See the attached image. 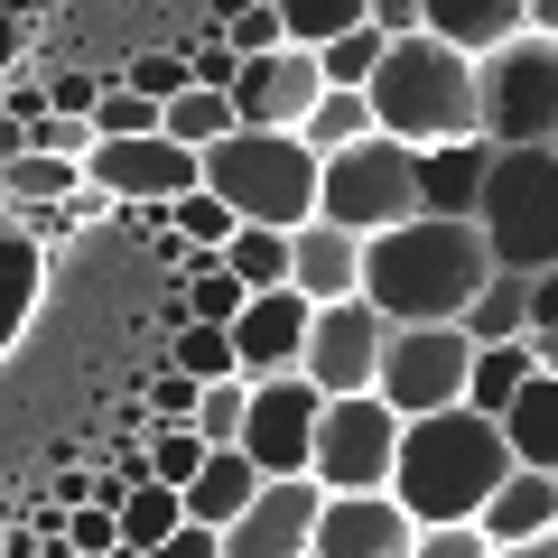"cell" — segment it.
I'll list each match as a JSON object with an SVG mask.
<instances>
[{"label": "cell", "instance_id": "cell-1", "mask_svg": "<svg viewBox=\"0 0 558 558\" xmlns=\"http://www.w3.org/2000/svg\"><path fill=\"white\" fill-rule=\"evenodd\" d=\"M484 233L475 223H438V215H410L391 233H363V279L354 299L373 307L381 326H457L465 299L484 289Z\"/></svg>", "mask_w": 558, "mask_h": 558}, {"label": "cell", "instance_id": "cell-2", "mask_svg": "<svg viewBox=\"0 0 558 558\" xmlns=\"http://www.w3.org/2000/svg\"><path fill=\"white\" fill-rule=\"evenodd\" d=\"M512 475L502 457V428L475 410H428V418H400V447H391V484L381 494L418 521V531H438V521H475L484 494Z\"/></svg>", "mask_w": 558, "mask_h": 558}, {"label": "cell", "instance_id": "cell-3", "mask_svg": "<svg viewBox=\"0 0 558 558\" xmlns=\"http://www.w3.org/2000/svg\"><path fill=\"white\" fill-rule=\"evenodd\" d=\"M363 112L400 149H438V140H475V57H457L447 38L410 28L381 38V65L363 75Z\"/></svg>", "mask_w": 558, "mask_h": 558}, {"label": "cell", "instance_id": "cell-4", "mask_svg": "<svg viewBox=\"0 0 558 558\" xmlns=\"http://www.w3.org/2000/svg\"><path fill=\"white\" fill-rule=\"evenodd\" d=\"M196 186L233 205V223H270V233L317 215V159L299 149V131H242L233 121L215 149H196Z\"/></svg>", "mask_w": 558, "mask_h": 558}, {"label": "cell", "instance_id": "cell-5", "mask_svg": "<svg viewBox=\"0 0 558 558\" xmlns=\"http://www.w3.org/2000/svg\"><path fill=\"white\" fill-rule=\"evenodd\" d=\"M475 233L494 270H549L558 260V149H494L475 196Z\"/></svg>", "mask_w": 558, "mask_h": 558}, {"label": "cell", "instance_id": "cell-6", "mask_svg": "<svg viewBox=\"0 0 558 558\" xmlns=\"http://www.w3.org/2000/svg\"><path fill=\"white\" fill-rule=\"evenodd\" d=\"M549 112H558V38H502L475 57V140L494 149H549Z\"/></svg>", "mask_w": 558, "mask_h": 558}, {"label": "cell", "instance_id": "cell-7", "mask_svg": "<svg viewBox=\"0 0 558 558\" xmlns=\"http://www.w3.org/2000/svg\"><path fill=\"white\" fill-rule=\"evenodd\" d=\"M317 215L344 223V233H391V223H410L418 215V149L363 131L354 149L317 159Z\"/></svg>", "mask_w": 558, "mask_h": 558}, {"label": "cell", "instance_id": "cell-8", "mask_svg": "<svg viewBox=\"0 0 558 558\" xmlns=\"http://www.w3.org/2000/svg\"><path fill=\"white\" fill-rule=\"evenodd\" d=\"M465 326H381V363H373V400L400 418H428V410H457L465 400Z\"/></svg>", "mask_w": 558, "mask_h": 558}, {"label": "cell", "instance_id": "cell-9", "mask_svg": "<svg viewBox=\"0 0 558 558\" xmlns=\"http://www.w3.org/2000/svg\"><path fill=\"white\" fill-rule=\"evenodd\" d=\"M400 447V410H381L373 391H344L317 410V447H307V484L317 494H381Z\"/></svg>", "mask_w": 558, "mask_h": 558}, {"label": "cell", "instance_id": "cell-10", "mask_svg": "<svg viewBox=\"0 0 558 558\" xmlns=\"http://www.w3.org/2000/svg\"><path fill=\"white\" fill-rule=\"evenodd\" d=\"M317 410H326V400L307 391L299 373L242 381V428H233V447L252 457V475H260V484L307 475V447H317Z\"/></svg>", "mask_w": 558, "mask_h": 558}, {"label": "cell", "instance_id": "cell-11", "mask_svg": "<svg viewBox=\"0 0 558 558\" xmlns=\"http://www.w3.org/2000/svg\"><path fill=\"white\" fill-rule=\"evenodd\" d=\"M373 363H381V317L363 299H336L307 317V344H299V381L317 400H344V391H373Z\"/></svg>", "mask_w": 558, "mask_h": 558}, {"label": "cell", "instance_id": "cell-12", "mask_svg": "<svg viewBox=\"0 0 558 558\" xmlns=\"http://www.w3.org/2000/svg\"><path fill=\"white\" fill-rule=\"evenodd\" d=\"M326 94L317 57L307 47H260V57L233 65V84H223V102H233L242 131H299V112Z\"/></svg>", "mask_w": 558, "mask_h": 558}, {"label": "cell", "instance_id": "cell-13", "mask_svg": "<svg viewBox=\"0 0 558 558\" xmlns=\"http://www.w3.org/2000/svg\"><path fill=\"white\" fill-rule=\"evenodd\" d=\"M84 186H102L112 205H168L196 186V149H178V140H94L84 149Z\"/></svg>", "mask_w": 558, "mask_h": 558}, {"label": "cell", "instance_id": "cell-14", "mask_svg": "<svg viewBox=\"0 0 558 558\" xmlns=\"http://www.w3.org/2000/svg\"><path fill=\"white\" fill-rule=\"evenodd\" d=\"M307 531H317V484L279 475L215 531V558H307Z\"/></svg>", "mask_w": 558, "mask_h": 558}, {"label": "cell", "instance_id": "cell-15", "mask_svg": "<svg viewBox=\"0 0 558 558\" xmlns=\"http://www.w3.org/2000/svg\"><path fill=\"white\" fill-rule=\"evenodd\" d=\"M307 317H317V307H307L299 289H260V299H242V307H233V326H223V344H233V373H242V381L299 373Z\"/></svg>", "mask_w": 558, "mask_h": 558}, {"label": "cell", "instance_id": "cell-16", "mask_svg": "<svg viewBox=\"0 0 558 558\" xmlns=\"http://www.w3.org/2000/svg\"><path fill=\"white\" fill-rule=\"evenodd\" d=\"M418 539V521L391 494H317V531L307 558H400Z\"/></svg>", "mask_w": 558, "mask_h": 558}, {"label": "cell", "instance_id": "cell-17", "mask_svg": "<svg viewBox=\"0 0 558 558\" xmlns=\"http://www.w3.org/2000/svg\"><path fill=\"white\" fill-rule=\"evenodd\" d=\"M354 279H363V233H344V223H326V215L289 223V289H299L307 307L354 299Z\"/></svg>", "mask_w": 558, "mask_h": 558}, {"label": "cell", "instance_id": "cell-18", "mask_svg": "<svg viewBox=\"0 0 558 558\" xmlns=\"http://www.w3.org/2000/svg\"><path fill=\"white\" fill-rule=\"evenodd\" d=\"M484 168H494V140H438V149H418V215L475 223Z\"/></svg>", "mask_w": 558, "mask_h": 558}, {"label": "cell", "instance_id": "cell-19", "mask_svg": "<svg viewBox=\"0 0 558 558\" xmlns=\"http://www.w3.org/2000/svg\"><path fill=\"white\" fill-rule=\"evenodd\" d=\"M502 457L512 465H531V475H558V373H521V391L502 400Z\"/></svg>", "mask_w": 558, "mask_h": 558}, {"label": "cell", "instance_id": "cell-20", "mask_svg": "<svg viewBox=\"0 0 558 558\" xmlns=\"http://www.w3.org/2000/svg\"><path fill=\"white\" fill-rule=\"evenodd\" d=\"M531 531H558V475H531V465H512V475L484 494L475 539H484V549H502V539H531Z\"/></svg>", "mask_w": 558, "mask_h": 558}, {"label": "cell", "instance_id": "cell-21", "mask_svg": "<svg viewBox=\"0 0 558 558\" xmlns=\"http://www.w3.org/2000/svg\"><path fill=\"white\" fill-rule=\"evenodd\" d=\"M252 494H260L252 457H242V447H205V465H196V475L178 484V512L196 521V531H223V521H233V512H242Z\"/></svg>", "mask_w": 558, "mask_h": 558}, {"label": "cell", "instance_id": "cell-22", "mask_svg": "<svg viewBox=\"0 0 558 558\" xmlns=\"http://www.w3.org/2000/svg\"><path fill=\"white\" fill-rule=\"evenodd\" d=\"M418 28L447 38L457 57H484V47L521 38V0H418Z\"/></svg>", "mask_w": 558, "mask_h": 558}, {"label": "cell", "instance_id": "cell-23", "mask_svg": "<svg viewBox=\"0 0 558 558\" xmlns=\"http://www.w3.org/2000/svg\"><path fill=\"white\" fill-rule=\"evenodd\" d=\"M215 260L242 279V299H260V289H289V233H270V223H233Z\"/></svg>", "mask_w": 558, "mask_h": 558}, {"label": "cell", "instance_id": "cell-24", "mask_svg": "<svg viewBox=\"0 0 558 558\" xmlns=\"http://www.w3.org/2000/svg\"><path fill=\"white\" fill-rule=\"evenodd\" d=\"M363 131H373L363 94H336V84H326V94H317V102L299 112V149H307V159H336V149H354Z\"/></svg>", "mask_w": 558, "mask_h": 558}, {"label": "cell", "instance_id": "cell-25", "mask_svg": "<svg viewBox=\"0 0 558 558\" xmlns=\"http://www.w3.org/2000/svg\"><path fill=\"white\" fill-rule=\"evenodd\" d=\"M84 186V168L75 159H38V149H20V159L0 168V196L20 205V215H47V205H65Z\"/></svg>", "mask_w": 558, "mask_h": 558}, {"label": "cell", "instance_id": "cell-26", "mask_svg": "<svg viewBox=\"0 0 558 558\" xmlns=\"http://www.w3.org/2000/svg\"><path fill=\"white\" fill-rule=\"evenodd\" d=\"M465 344H521V270H484V289L465 299Z\"/></svg>", "mask_w": 558, "mask_h": 558}, {"label": "cell", "instance_id": "cell-27", "mask_svg": "<svg viewBox=\"0 0 558 558\" xmlns=\"http://www.w3.org/2000/svg\"><path fill=\"white\" fill-rule=\"evenodd\" d=\"M178 521H186V512H178V494H168L159 475H149V484H131V494L112 502V539H121V549H159V539L178 531Z\"/></svg>", "mask_w": 558, "mask_h": 558}, {"label": "cell", "instance_id": "cell-28", "mask_svg": "<svg viewBox=\"0 0 558 558\" xmlns=\"http://www.w3.org/2000/svg\"><path fill=\"white\" fill-rule=\"evenodd\" d=\"M521 373H531V354H521V344H475V363H465V400H457V410L502 418V400L521 391Z\"/></svg>", "mask_w": 558, "mask_h": 558}, {"label": "cell", "instance_id": "cell-29", "mask_svg": "<svg viewBox=\"0 0 558 558\" xmlns=\"http://www.w3.org/2000/svg\"><path fill=\"white\" fill-rule=\"evenodd\" d=\"M223 131H233V102L205 94V84H186V94L159 102V140H178V149H215Z\"/></svg>", "mask_w": 558, "mask_h": 558}, {"label": "cell", "instance_id": "cell-30", "mask_svg": "<svg viewBox=\"0 0 558 558\" xmlns=\"http://www.w3.org/2000/svg\"><path fill=\"white\" fill-rule=\"evenodd\" d=\"M233 307H242V279L223 270V260L178 270V317H196V326H233Z\"/></svg>", "mask_w": 558, "mask_h": 558}, {"label": "cell", "instance_id": "cell-31", "mask_svg": "<svg viewBox=\"0 0 558 558\" xmlns=\"http://www.w3.org/2000/svg\"><path fill=\"white\" fill-rule=\"evenodd\" d=\"M279 10V38L289 47H326L344 28H363V0H270Z\"/></svg>", "mask_w": 558, "mask_h": 558}, {"label": "cell", "instance_id": "cell-32", "mask_svg": "<svg viewBox=\"0 0 558 558\" xmlns=\"http://www.w3.org/2000/svg\"><path fill=\"white\" fill-rule=\"evenodd\" d=\"M223 233H233V205H223V196H205V186L168 196V242H186V252H223Z\"/></svg>", "mask_w": 558, "mask_h": 558}, {"label": "cell", "instance_id": "cell-33", "mask_svg": "<svg viewBox=\"0 0 558 558\" xmlns=\"http://www.w3.org/2000/svg\"><path fill=\"white\" fill-rule=\"evenodd\" d=\"M307 57H317V75L336 84V94H363V75L381 65V28H344V38L307 47Z\"/></svg>", "mask_w": 558, "mask_h": 558}, {"label": "cell", "instance_id": "cell-34", "mask_svg": "<svg viewBox=\"0 0 558 558\" xmlns=\"http://www.w3.org/2000/svg\"><path fill=\"white\" fill-rule=\"evenodd\" d=\"M84 121H94V140H149V131H159V102L131 94V84H102Z\"/></svg>", "mask_w": 558, "mask_h": 558}, {"label": "cell", "instance_id": "cell-35", "mask_svg": "<svg viewBox=\"0 0 558 558\" xmlns=\"http://www.w3.org/2000/svg\"><path fill=\"white\" fill-rule=\"evenodd\" d=\"M168 373H186V381H223V373H233V344H223V326H196V317H178Z\"/></svg>", "mask_w": 558, "mask_h": 558}, {"label": "cell", "instance_id": "cell-36", "mask_svg": "<svg viewBox=\"0 0 558 558\" xmlns=\"http://www.w3.org/2000/svg\"><path fill=\"white\" fill-rule=\"evenodd\" d=\"M186 428H196L205 447H233V428H242V373L196 381V410H186Z\"/></svg>", "mask_w": 558, "mask_h": 558}, {"label": "cell", "instance_id": "cell-37", "mask_svg": "<svg viewBox=\"0 0 558 558\" xmlns=\"http://www.w3.org/2000/svg\"><path fill=\"white\" fill-rule=\"evenodd\" d=\"M140 447H149V475H159L168 494H178V484H186V475L205 465V438H196V428H149Z\"/></svg>", "mask_w": 558, "mask_h": 558}, {"label": "cell", "instance_id": "cell-38", "mask_svg": "<svg viewBox=\"0 0 558 558\" xmlns=\"http://www.w3.org/2000/svg\"><path fill=\"white\" fill-rule=\"evenodd\" d=\"M121 84L149 94V102H168V94H186V57H178V47H140V57L121 65Z\"/></svg>", "mask_w": 558, "mask_h": 558}, {"label": "cell", "instance_id": "cell-39", "mask_svg": "<svg viewBox=\"0 0 558 558\" xmlns=\"http://www.w3.org/2000/svg\"><path fill=\"white\" fill-rule=\"evenodd\" d=\"M28 149H38V159H75V168H84V149H94V121H75V112H38V121H28Z\"/></svg>", "mask_w": 558, "mask_h": 558}, {"label": "cell", "instance_id": "cell-40", "mask_svg": "<svg viewBox=\"0 0 558 558\" xmlns=\"http://www.w3.org/2000/svg\"><path fill=\"white\" fill-rule=\"evenodd\" d=\"M223 47H233V57H260V47H289V38H279V10H260V0H242L233 20H223Z\"/></svg>", "mask_w": 558, "mask_h": 558}, {"label": "cell", "instance_id": "cell-41", "mask_svg": "<svg viewBox=\"0 0 558 558\" xmlns=\"http://www.w3.org/2000/svg\"><path fill=\"white\" fill-rule=\"evenodd\" d=\"M57 539H65V549H84V558L121 549V539H112V512H102V502H75V512L57 521Z\"/></svg>", "mask_w": 558, "mask_h": 558}, {"label": "cell", "instance_id": "cell-42", "mask_svg": "<svg viewBox=\"0 0 558 558\" xmlns=\"http://www.w3.org/2000/svg\"><path fill=\"white\" fill-rule=\"evenodd\" d=\"M140 410H149V428H186V410H196V381H186V373H159Z\"/></svg>", "mask_w": 558, "mask_h": 558}, {"label": "cell", "instance_id": "cell-43", "mask_svg": "<svg viewBox=\"0 0 558 558\" xmlns=\"http://www.w3.org/2000/svg\"><path fill=\"white\" fill-rule=\"evenodd\" d=\"M549 326H558V260L521 279V336H549Z\"/></svg>", "mask_w": 558, "mask_h": 558}, {"label": "cell", "instance_id": "cell-44", "mask_svg": "<svg viewBox=\"0 0 558 558\" xmlns=\"http://www.w3.org/2000/svg\"><path fill=\"white\" fill-rule=\"evenodd\" d=\"M400 558H484V539H475V521H438V531H418Z\"/></svg>", "mask_w": 558, "mask_h": 558}, {"label": "cell", "instance_id": "cell-45", "mask_svg": "<svg viewBox=\"0 0 558 558\" xmlns=\"http://www.w3.org/2000/svg\"><path fill=\"white\" fill-rule=\"evenodd\" d=\"M38 94H47V112H75L84 121V112H94V94H102V75H47Z\"/></svg>", "mask_w": 558, "mask_h": 558}, {"label": "cell", "instance_id": "cell-46", "mask_svg": "<svg viewBox=\"0 0 558 558\" xmlns=\"http://www.w3.org/2000/svg\"><path fill=\"white\" fill-rule=\"evenodd\" d=\"M131 558H215V531H196V521H178V531H168L159 549H131Z\"/></svg>", "mask_w": 558, "mask_h": 558}, {"label": "cell", "instance_id": "cell-47", "mask_svg": "<svg viewBox=\"0 0 558 558\" xmlns=\"http://www.w3.org/2000/svg\"><path fill=\"white\" fill-rule=\"evenodd\" d=\"M363 28H381V38H410V28H418V0H363Z\"/></svg>", "mask_w": 558, "mask_h": 558}, {"label": "cell", "instance_id": "cell-48", "mask_svg": "<svg viewBox=\"0 0 558 558\" xmlns=\"http://www.w3.org/2000/svg\"><path fill=\"white\" fill-rule=\"evenodd\" d=\"M112 223L140 233V242H168V205H112Z\"/></svg>", "mask_w": 558, "mask_h": 558}, {"label": "cell", "instance_id": "cell-49", "mask_svg": "<svg viewBox=\"0 0 558 558\" xmlns=\"http://www.w3.org/2000/svg\"><path fill=\"white\" fill-rule=\"evenodd\" d=\"M484 558H558V531H531V539H502V549H484Z\"/></svg>", "mask_w": 558, "mask_h": 558}, {"label": "cell", "instance_id": "cell-50", "mask_svg": "<svg viewBox=\"0 0 558 558\" xmlns=\"http://www.w3.org/2000/svg\"><path fill=\"white\" fill-rule=\"evenodd\" d=\"M521 28L531 38H558V0H521Z\"/></svg>", "mask_w": 558, "mask_h": 558}, {"label": "cell", "instance_id": "cell-51", "mask_svg": "<svg viewBox=\"0 0 558 558\" xmlns=\"http://www.w3.org/2000/svg\"><path fill=\"white\" fill-rule=\"evenodd\" d=\"M521 354H531L539 373H558V326H549V336H521Z\"/></svg>", "mask_w": 558, "mask_h": 558}, {"label": "cell", "instance_id": "cell-52", "mask_svg": "<svg viewBox=\"0 0 558 558\" xmlns=\"http://www.w3.org/2000/svg\"><path fill=\"white\" fill-rule=\"evenodd\" d=\"M20 65V20H0V75Z\"/></svg>", "mask_w": 558, "mask_h": 558}, {"label": "cell", "instance_id": "cell-53", "mask_svg": "<svg viewBox=\"0 0 558 558\" xmlns=\"http://www.w3.org/2000/svg\"><path fill=\"white\" fill-rule=\"evenodd\" d=\"M549 149H558V112H549Z\"/></svg>", "mask_w": 558, "mask_h": 558}, {"label": "cell", "instance_id": "cell-54", "mask_svg": "<svg viewBox=\"0 0 558 558\" xmlns=\"http://www.w3.org/2000/svg\"><path fill=\"white\" fill-rule=\"evenodd\" d=\"M260 10H270V0H260Z\"/></svg>", "mask_w": 558, "mask_h": 558}]
</instances>
